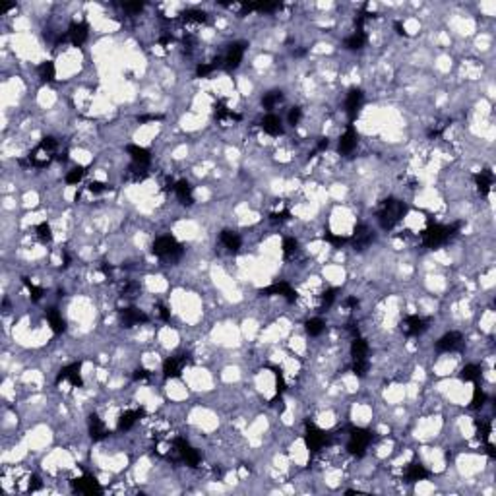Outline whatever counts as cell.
Returning <instances> with one entry per match:
<instances>
[{"label":"cell","mask_w":496,"mask_h":496,"mask_svg":"<svg viewBox=\"0 0 496 496\" xmlns=\"http://www.w3.org/2000/svg\"><path fill=\"white\" fill-rule=\"evenodd\" d=\"M407 206L398 198H388L382 202V206L378 209V223L384 231H390L401 221V217L405 215Z\"/></svg>","instance_id":"cell-1"},{"label":"cell","mask_w":496,"mask_h":496,"mask_svg":"<svg viewBox=\"0 0 496 496\" xmlns=\"http://www.w3.org/2000/svg\"><path fill=\"white\" fill-rule=\"evenodd\" d=\"M462 227V223H453V225H428L425 231H423V244L427 248H436L440 244H444L448 239L452 235H455V231Z\"/></svg>","instance_id":"cell-2"},{"label":"cell","mask_w":496,"mask_h":496,"mask_svg":"<svg viewBox=\"0 0 496 496\" xmlns=\"http://www.w3.org/2000/svg\"><path fill=\"white\" fill-rule=\"evenodd\" d=\"M151 252L159 258H163V260H176L183 254V246L176 243L173 236H159L151 246Z\"/></svg>","instance_id":"cell-3"},{"label":"cell","mask_w":496,"mask_h":496,"mask_svg":"<svg viewBox=\"0 0 496 496\" xmlns=\"http://www.w3.org/2000/svg\"><path fill=\"white\" fill-rule=\"evenodd\" d=\"M370 440H372V434L366 430V428H351L349 430V442H347V450L349 453L357 455V458H363L370 446Z\"/></svg>","instance_id":"cell-4"},{"label":"cell","mask_w":496,"mask_h":496,"mask_svg":"<svg viewBox=\"0 0 496 496\" xmlns=\"http://www.w3.org/2000/svg\"><path fill=\"white\" fill-rule=\"evenodd\" d=\"M244 49H246V43H243V41H236V43L229 45L225 56L221 58V68H225L227 72L239 68V64L243 62Z\"/></svg>","instance_id":"cell-5"},{"label":"cell","mask_w":496,"mask_h":496,"mask_svg":"<svg viewBox=\"0 0 496 496\" xmlns=\"http://www.w3.org/2000/svg\"><path fill=\"white\" fill-rule=\"evenodd\" d=\"M173 450L176 452V458L183 460V462H186V465H190V467H196V465L200 463V453L196 452L184 438H174Z\"/></svg>","instance_id":"cell-6"},{"label":"cell","mask_w":496,"mask_h":496,"mask_svg":"<svg viewBox=\"0 0 496 496\" xmlns=\"http://www.w3.org/2000/svg\"><path fill=\"white\" fill-rule=\"evenodd\" d=\"M305 442H306V448H308L310 452H320L324 446L328 444V434L324 432L322 428L314 427V425H308V427H306Z\"/></svg>","instance_id":"cell-7"},{"label":"cell","mask_w":496,"mask_h":496,"mask_svg":"<svg viewBox=\"0 0 496 496\" xmlns=\"http://www.w3.org/2000/svg\"><path fill=\"white\" fill-rule=\"evenodd\" d=\"M62 380H68L70 386H74V388H82L84 386V380H82V361L64 366L58 372V376H56V384H61Z\"/></svg>","instance_id":"cell-8"},{"label":"cell","mask_w":496,"mask_h":496,"mask_svg":"<svg viewBox=\"0 0 496 496\" xmlns=\"http://www.w3.org/2000/svg\"><path fill=\"white\" fill-rule=\"evenodd\" d=\"M188 361H190V357L186 353L167 359L165 363H163V374H165V378H178V376L183 374V368L186 366Z\"/></svg>","instance_id":"cell-9"},{"label":"cell","mask_w":496,"mask_h":496,"mask_svg":"<svg viewBox=\"0 0 496 496\" xmlns=\"http://www.w3.org/2000/svg\"><path fill=\"white\" fill-rule=\"evenodd\" d=\"M87 35H89V27L86 22H74L66 31V39L74 47H82L87 41Z\"/></svg>","instance_id":"cell-10"},{"label":"cell","mask_w":496,"mask_h":496,"mask_svg":"<svg viewBox=\"0 0 496 496\" xmlns=\"http://www.w3.org/2000/svg\"><path fill=\"white\" fill-rule=\"evenodd\" d=\"M462 333L460 331H448L444 333L440 340L436 341V351L440 353H450V351H455V349L462 347Z\"/></svg>","instance_id":"cell-11"},{"label":"cell","mask_w":496,"mask_h":496,"mask_svg":"<svg viewBox=\"0 0 496 496\" xmlns=\"http://www.w3.org/2000/svg\"><path fill=\"white\" fill-rule=\"evenodd\" d=\"M363 99H365V93H363V89H359V87H353V89L347 93V99H345V111H347L349 121L351 122L355 121L359 109H361V105H363Z\"/></svg>","instance_id":"cell-12"},{"label":"cell","mask_w":496,"mask_h":496,"mask_svg":"<svg viewBox=\"0 0 496 496\" xmlns=\"http://www.w3.org/2000/svg\"><path fill=\"white\" fill-rule=\"evenodd\" d=\"M372 239H374V235L370 233V229L366 225H357L355 227V233L351 235V243H353V248L355 250H365L368 244L372 243Z\"/></svg>","instance_id":"cell-13"},{"label":"cell","mask_w":496,"mask_h":496,"mask_svg":"<svg viewBox=\"0 0 496 496\" xmlns=\"http://www.w3.org/2000/svg\"><path fill=\"white\" fill-rule=\"evenodd\" d=\"M148 320H149L148 316L142 312L140 308H134V306L124 308V310L121 312V322L124 328H132V326H136V324H146Z\"/></svg>","instance_id":"cell-14"},{"label":"cell","mask_w":496,"mask_h":496,"mask_svg":"<svg viewBox=\"0 0 496 496\" xmlns=\"http://www.w3.org/2000/svg\"><path fill=\"white\" fill-rule=\"evenodd\" d=\"M74 490H78L82 494H101V487L95 477H91V475H84L74 481Z\"/></svg>","instance_id":"cell-15"},{"label":"cell","mask_w":496,"mask_h":496,"mask_svg":"<svg viewBox=\"0 0 496 496\" xmlns=\"http://www.w3.org/2000/svg\"><path fill=\"white\" fill-rule=\"evenodd\" d=\"M262 295H281L287 299V303H295L296 301V293L293 291V287H291L289 283H285V281L273 283V285H270V287L262 289Z\"/></svg>","instance_id":"cell-16"},{"label":"cell","mask_w":496,"mask_h":496,"mask_svg":"<svg viewBox=\"0 0 496 496\" xmlns=\"http://www.w3.org/2000/svg\"><path fill=\"white\" fill-rule=\"evenodd\" d=\"M355 148H357V130L353 128V124H349L345 134L340 138V146H338V149H340L341 155H349Z\"/></svg>","instance_id":"cell-17"},{"label":"cell","mask_w":496,"mask_h":496,"mask_svg":"<svg viewBox=\"0 0 496 496\" xmlns=\"http://www.w3.org/2000/svg\"><path fill=\"white\" fill-rule=\"evenodd\" d=\"M401 328H403V331L407 335H419V333H423L428 328V322L425 318H421V316H407L403 320V326Z\"/></svg>","instance_id":"cell-18"},{"label":"cell","mask_w":496,"mask_h":496,"mask_svg":"<svg viewBox=\"0 0 496 496\" xmlns=\"http://www.w3.org/2000/svg\"><path fill=\"white\" fill-rule=\"evenodd\" d=\"M126 151L130 153L134 165L144 167V169H146V167L149 165V161H151V155H149V151L146 148H140V146L130 144V146H126Z\"/></svg>","instance_id":"cell-19"},{"label":"cell","mask_w":496,"mask_h":496,"mask_svg":"<svg viewBox=\"0 0 496 496\" xmlns=\"http://www.w3.org/2000/svg\"><path fill=\"white\" fill-rule=\"evenodd\" d=\"M262 128H264V132L266 134H270V136H279L281 132H283V126H281V118L279 116H275V114H266L264 118H262Z\"/></svg>","instance_id":"cell-20"},{"label":"cell","mask_w":496,"mask_h":496,"mask_svg":"<svg viewBox=\"0 0 496 496\" xmlns=\"http://www.w3.org/2000/svg\"><path fill=\"white\" fill-rule=\"evenodd\" d=\"M174 194L178 196L181 204L184 206H192L194 204V196H192V186L188 181H178L174 184Z\"/></svg>","instance_id":"cell-21"},{"label":"cell","mask_w":496,"mask_h":496,"mask_svg":"<svg viewBox=\"0 0 496 496\" xmlns=\"http://www.w3.org/2000/svg\"><path fill=\"white\" fill-rule=\"evenodd\" d=\"M492 181H494V176H492V173H490L488 169H485V171H481V173L475 174V183H477V188H479L481 196H487L488 192H490Z\"/></svg>","instance_id":"cell-22"},{"label":"cell","mask_w":496,"mask_h":496,"mask_svg":"<svg viewBox=\"0 0 496 496\" xmlns=\"http://www.w3.org/2000/svg\"><path fill=\"white\" fill-rule=\"evenodd\" d=\"M219 241H221V244L225 246L227 250H231V252L239 250V248H241V244H243V241H241L239 233H235V231H223V233H221V236H219Z\"/></svg>","instance_id":"cell-23"},{"label":"cell","mask_w":496,"mask_h":496,"mask_svg":"<svg viewBox=\"0 0 496 496\" xmlns=\"http://www.w3.org/2000/svg\"><path fill=\"white\" fill-rule=\"evenodd\" d=\"M47 320H49V324H51V328L54 333H62V331L66 330V322H64L62 314L58 312L56 308H49V310H47Z\"/></svg>","instance_id":"cell-24"},{"label":"cell","mask_w":496,"mask_h":496,"mask_svg":"<svg viewBox=\"0 0 496 496\" xmlns=\"http://www.w3.org/2000/svg\"><path fill=\"white\" fill-rule=\"evenodd\" d=\"M351 357L353 361H365L368 357V343L361 338H355L351 343Z\"/></svg>","instance_id":"cell-25"},{"label":"cell","mask_w":496,"mask_h":496,"mask_svg":"<svg viewBox=\"0 0 496 496\" xmlns=\"http://www.w3.org/2000/svg\"><path fill=\"white\" fill-rule=\"evenodd\" d=\"M89 434L93 440H103L107 436V428H105L103 421L97 417V415H91L89 417Z\"/></svg>","instance_id":"cell-26"},{"label":"cell","mask_w":496,"mask_h":496,"mask_svg":"<svg viewBox=\"0 0 496 496\" xmlns=\"http://www.w3.org/2000/svg\"><path fill=\"white\" fill-rule=\"evenodd\" d=\"M405 477L411 481V483H415V481H423L428 477V471L425 469V465H421V463L413 462L407 467V471H405Z\"/></svg>","instance_id":"cell-27"},{"label":"cell","mask_w":496,"mask_h":496,"mask_svg":"<svg viewBox=\"0 0 496 496\" xmlns=\"http://www.w3.org/2000/svg\"><path fill=\"white\" fill-rule=\"evenodd\" d=\"M366 43V33L365 31H355L353 35H349L347 39H345V49H349V51H359V49H363Z\"/></svg>","instance_id":"cell-28"},{"label":"cell","mask_w":496,"mask_h":496,"mask_svg":"<svg viewBox=\"0 0 496 496\" xmlns=\"http://www.w3.org/2000/svg\"><path fill=\"white\" fill-rule=\"evenodd\" d=\"M144 415V411L142 409H136V411H126L124 415H121V419H118V430H128V428H132V425L138 421L140 417Z\"/></svg>","instance_id":"cell-29"},{"label":"cell","mask_w":496,"mask_h":496,"mask_svg":"<svg viewBox=\"0 0 496 496\" xmlns=\"http://www.w3.org/2000/svg\"><path fill=\"white\" fill-rule=\"evenodd\" d=\"M281 8V2H256V4H243L244 12H275Z\"/></svg>","instance_id":"cell-30"},{"label":"cell","mask_w":496,"mask_h":496,"mask_svg":"<svg viewBox=\"0 0 496 496\" xmlns=\"http://www.w3.org/2000/svg\"><path fill=\"white\" fill-rule=\"evenodd\" d=\"M481 376V368L477 365H467L462 368V372H460V378L462 380H465V382H477Z\"/></svg>","instance_id":"cell-31"},{"label":"cell","mask_w":496,"mask_h":496,"mask_svg":"<svg viewBox=\"0 0 496 496\" xmlns=\"http://www.w3.org/2000/svg\"><path fill=\"white\" fill-rule=\"evenodd\" d=\"M475 427H477V436H479L483 442H488V438H490V432H492V425H490V421H487V419H477L475 421Z\"/></svg>","instance_id":"cell-32"},{"label":"cell","mask_w":496,"mask_h":496,"mask_svg":"<svg viewBox=\"0 0 496 496\" xmlns=\"http://www.w3.org/2000/svg\"><path fill=\"white\" fill-rule=\"evenodd\" d=\"M283 101V93L281 91H277V89H273V91H268L266 95L262 97V105L266 107V109H273L275 105H279Z\"/></svg>","instance_id":"cell-33"},{"label":"cell","mask_w":496,"mask_h":496,"mask_svg":"<svg viewBox=\"0 0 496 496\" xmlns=\"http://www.w3.org/2000/svg\"><path fill=\"white\" fill-rule=\"evenodd\" d=\"M37 72H39V78L43 80V82H52L54 76H56V68H54V64H52L51 61L43 62V64L37 68Z\"/></svg>","instance_id":"cell-34"},{"label":"cell","mask_w":496,"mask_h":496,"mask_svg":"<svg viewBox=\"0 0 496 496\" xmlns=\"http://www.w3.org/2000/svg\"><path fill=\"white\" fill-rule=\"evenodd\" d=\"M215 116H217V121H221V122H225V121H241V114L229 111V109H227L223 103H219L217 107H215Z\"/></svg>","instance_id":"cell-35"},{"label":"cell","mask_w":496,"mask_h":496,"mask_svg":"<svg viewBox=\"0 0 496 496\" xmlns=\"http://www.w3.org/2000/svg\"><path fill=\"white\" fill-rule=\"evenodd\" d=\"M324 328H326V324H324L322 318H310L305 324V330L308 335H320L324 331Z\"/></svg>","instance_id":"cell-36"},{"label":"cell","mask_w":496,"mask_h":496,"mask_svg":"<svg viewBox=\"0 0 496 496\" xmlns=\"http://www.w3.org/2000/svg\"><path fill=\"white\" fill-rule=\"evenodd\" d=\"M183 17L188 24H204L208 19L206 12H202V10H186V12H183Z\"/></svg>","instance_id":"cell-37"},{"label":"cell","mask_w":496,"mask_h":496,"mask_svg":"<svg viewBox=\"0 0 496 496\" xmlns=\"http://www.w3.org/2000/svg\"><path fill=\"white\" fill-rule=\"evenodd\" d=\"M37 236H39V241L41 243H52V231H51V225L49 223H41V225H37Z\"/></svg>","instance_id":"cell-38"},{"label":"cell","mask_w":496,"mask_h":496,"mask_svg":"<svg viewBox=\"0 0 496 496\" xmlns=\"http://www.w3.org/2000/svg\"><path fill=\"white\" fill-rule=\"evenodd\" d=\"M485 401H487V395H485V392H483L479 386H477V388H475V392H473L471 407H473V409H481V407L485 405Z\"/></svg>","instance_id":"cell-39"},{"label":"cell","mask_w":496,"mask_h":496,"mask_svg":"<svg viewBox=\"0 0 496 496\" xmlns=\"http://www.w3.org/2000/svg\"><path fill=\"white\" fill-rule=\"evenodd\" d=\"M84 174H86V169H84V167H76V169H72V171L66 174V183L78 184L80 181L84 178Z\"/></svg>","instance_id":"cell-40"},{"label":"cell","mask_w":496,"mask_h":496,"mask_svg":"<svg viewBox=\"0 0 496 496\" xmlns=\"http://www.w3.org/2000/svg\"><path fill=\"white\" fill-rule=\"evenodd\" d=\"M353 372L359 378L366 376V372H368V359H365V361H353Z\"/></svg>","instance_id":"cell-41"},{"label":"cell","mask_w":496,"mask_h":496,"mask_svg":"<svg viewBox=\"0 0 496 496\" xmlns=\"http://www.w3.org/2000/svg\"><path fill=\"white\" fill-rule=\"evenodd\" d=\"M24 283H26V287L29 289V293H31V299H33L35 303L37 301H41V296H43V289L37 287V285H33L29 279H24Z\"/></svg>","instance_id":"cell-42"},{"label":"cell","mask_w":496,"mask_h":496,"mask_svg":"<svg viewBox=\"0 0 496 496\" xmlns=\"http://www.w3.org/2000/svg\"><path fill=\"white\" fill-rule=\"evenodd\" d=\"M217 66H221V61H215L213 64H198V68H196V74H198V76H208L209 72H213V70L217 68Z\"/></svg>","instance_id":"cell-43"},{"label":"cell","mask_w":496,"mask_h":496,"mask_svg":"<svg viewBox=\"0 0 496 496\" xmlns=\"http://www.w3.org/2000/svg\"><path fill=\"white\" fill-rule=\"evenodd\" d=\"M335 293H338V289H328V291L324 293V295H322V310L330 308L331 303L335 301Z\"/></svg>","instance_id":"cell-44"},{"label":"cell","mask_w":496,"mask_h":496,"mask_svg":"<svg viewBox=\"0 0 496 496\" xmlns=\"http://www.w3.org/2000/svg\"><path fill=\"white\" fill-rule=\"evenodd\" d=\"M301 118H303V111H301L299 107H293V109L289 111V114H287L289 124H291V126H296V124L301 122Z\"/></svg>","instance_id":"cell-45"},{"label":"cell","mask_w":496,"mask_h":496,"mask_svg":"<svg viewBox=\"0 0 496 496\" xmlns=\"http://www.w3.org/2000/svg\"><path fill=\"white\" fill-rule=\"evenodd\" d=\"M289 217H291V213H289L287 209H281V211H273V213H270V219L273 221V223H283V221H287Z\"/></svg>","instance_id":"cell-46"},{"label":"cell","mask_w":496,"mask_h":496,"mask_svg":"<svg viewBox=\"0 0 496 496\" xmlns=\"http://www.w3.org/2000/svg\"><path fill=\"white\" fill-rule=\"evenodd\" d=\"M296 246H299V244H296L295 239H285V241H283V254H285V256H291L293 252H296Z\"/></svg>","instance_id":"cell-47"},{"label":"cell","mask_w":496,"mask_h":496,"mask_svg":"<svg viewBox=\"0 0 496 496\" xmlns=\"http://www.w3.org/2000/svg\"><path fill=\"white\" fill-rule=\"evenodd\" d=\"M89 192H93V194H103V192L109 190V184L105 183H99V181H93V183H89Z\"/></svg>","instance_id":"cell-48"},{"label":"cell","mask_w":496,"mask_h":496,"mask_svg":"<svg viewBox=\"0 0 496 496\" xmlns=\"http://www.w3.org/2000/svg\"><path fill=\"white\" fill-rule=\"evenodd\" d=\"M324 241H328V243H331L333 246H341V244H345L349 241V239H345V236H338V235H331V233H326L324 235Z\"/></svg>","instance_id":"cell-49"},{"label":"cell","mask_w":496,"mask_h":496,"mask_svg":"<svg viewBox=\"0 0 496 496\" xmlns=\"http://www.w3.org/2000/svg\"><path fill=\"white\" fill-rule=\"evenodd\" d=\"M275 386H277V393H281V392H285V382H283V374H281V370H277L275 368Z\"/></svg>","instance_id":"cell-50"},{"label":"cell","mask_w":496,"mask_h":496,"mask_svg":"<svg viewBox=\"0 0 496 496\" xmlns=\"http://www.w3.org/2000/svg\"><path fill=\"white\" fill-rule=\"evenodd\" d=\"M122 8L128 10V12H142V10H144V4H142V2H136V4H122Z\"/></svg>","instance_id":"cell-51"},{"label":"cell","mask_w":496,"mask_h":496,"mask_svg":"<svg viewBox=\"0 0 496 496\" xmlns=\"http://www.w3.org/2000/svg\"><path fill=\"white\" fill-rule=\"evenodd\" d=\"M146 378H149V372L146 370V368H138V370L134 372V380H146Z\"/></svg>","instance_id":"cell-52"},{"label":"cell","mask_w":496,"mask_h":496,"mask_svg":"<svg viewBox=\"0 0 496 496\" xmlns=\"http://www.w3.org/2000/svg\"><path fill=\"white\" fill-rule=\"evenodd\" d=\"M330 146V140L328 138H322L320 142H318V146H316V151H324V149Z\"/></svg>","instance_id":"cell-53"},{"label":"cell","mask_w":496,"mask_h":496,"mask_svg":"<svg viewBox=\"0 0 496 496\" xmlns=\"http://www.w3.org/2000/svg\"><path fill=\"white\" fill-rule=\"evenodd\" d=\"M159 118H161L159 114H144V116H140L138 121L140 122H148V121H159Z\"/></svg>","instance_id":"cell-54"},{"label":"cell","mask_w":496,"mask_h":496,"mask_svg":"<svg viewBox=\"0 0 496 496\" xmlns=\"http://www.w3.org/2000/svg\"><path fill=\"white\" fill-rule=\"evenodd\" d=\"M159 314H161L163 320H169V318H171V314H169V310H167V306H159Z\"/></svg>","instance_id":"cell-55"},{"label":"cell","mask_w":496,"mask_h":496,"mask_svg":"<svg viewBox=\"0 0 496 496\" xmlns=\"http://www.w3.org/2000/svg\"><path fill=\"white\" fill-rule=\"evenodd\" d=\"M395 29H398V33L400 35H405V29H403V26H401L400 22H395Z\"/></svg>","instance_id":"cell-56"},{"label":"cell","mask_w":496,"mask_h":496,"mask_svg":"<svg viewBox=\"0 0 496 496\" xmlns=\"http://www.w3.org/2000/svg\"><path fill=\"white\" fill-rule=\"evenodd\" d=\"M347 305L349 306H357L359 305V301L355 299V296H351V299H347Z\"/></svg>","instance_id":"cell-57"}]
</instances>
